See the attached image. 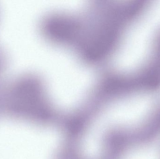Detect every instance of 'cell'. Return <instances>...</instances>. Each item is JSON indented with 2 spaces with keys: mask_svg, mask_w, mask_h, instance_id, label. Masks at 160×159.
Listing matches in <instances>:
<instances>
[{
  "mask_svg": "<svg viewBox=\"0 0 160 159\" xmlns=\"http://www.w3.org/2000/svg\"><path fill=\"white\" fill-rule=\"evenodd\" d=\"M127 159H160V157L153 150L143 149L135 151Z\"/></svg>",
  "mask_w": 160,
  "mask_h": 159,
  "instance_id": "6da1fadb",
  "label": "cell"
}]
</instances>
